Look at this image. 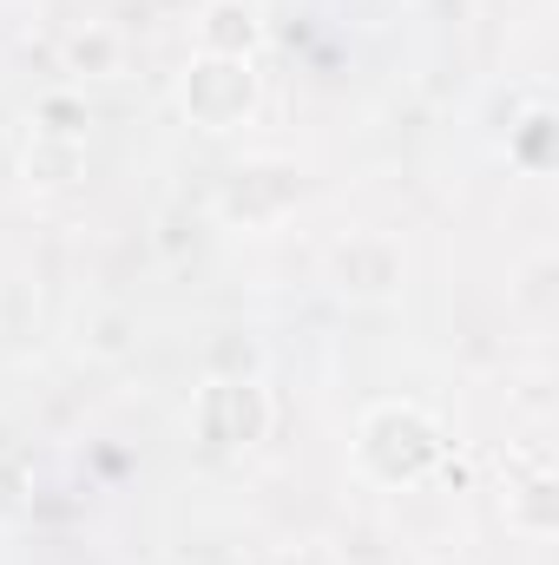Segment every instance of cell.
Masks as SVG:
<instances>
[{
  "mask_svg": "<svg viewBox=\"0 0 559 565\" xmlns=\"http://www.w3.org/2000/svg\"><path fill=\"white\" fill-rule=\"evenodd\" d=\"M402 282V244L395 237H349L336 250V289L349 302H382Z\"/></svg>",
  "mask_w": 559,
  "mask_h": 565,
  "instance_id": "6",
  "label": "cell"
},
{
  "mask_svg": "<svg viewBox=\"0 0 559 565\" xmlns=\"http://www.w3.org/2000/svg\"><path fill=\"white\" fill-rule=\"evenodd\" d=\"M441 454H447V434L415 402H376L356 422V467L376 487H415L421 473L441 467Z\"/></svg>",
  "mask_w": 559,
  "mask_h": 565,
  "instance_id": "1",
  "label": "cell"
},
{
  "mask_svg": "<svg viewBox=\"0 0 559 565\" xmlns=\"http://www.w3.org/2000/svg\"><path fill=\"white\" fill-rule=\"evenodd\" d=\"M500 513H507V526L520 540H553L559 533V480H553V467H547V454H514Z\"/></svg>",
  "mask_w": 559,
  "mask_h": 565,
  "instance_id": "4",
  "label": "cell"
},
{
  "mask_svg": "<svg viewBox=\"0 0 559 565\" xmlns=\"http://www.w3.org/2000/svg\"><path fill=\"white\" fill-rule=\"evenodd\" d=\"M257 99H264L257 60L191 53V60H184V73H178V113H184L198 132H238V126H251Z\"/></svg>",
  "mask_w": 559,
  "mask_h": 565,
  "instance_id": "2",
  "label": "cell"
},
{
  "mask_svg": "<svg viewBox=\"0 0 559 565\" xmlns=\"http://www.w3.org/2000/svg\"><path fill=\"white\" fill-rule=\"evenodd\" d=\"M40 126L46 132H73V139H86V113L66 99V93H53V99H40Z\"/></svg>",
  "mask_w": 559,
  "mask_h": 565,
  "instance_id": "11",
  "label": "cell"
},
{
  "mask_svg": "<svg viewBox=\"0 0 559 565\" xmlns=\"http://www.w3.org/2000/svg\"><path fill=\"white\" fill-rule=\"evenodd\" d=\"M289 204H296V164H283V158L238 164L231 184H224V217L231 224H277Z\"/></svg>",
  "mask_w": 559,
  "mask_h": 565,
  "instance_id": "5",
  "label": "cell"
},
{
  "mask_svg": "<svg viewBox=\"0 0 559 565\" xmlns=\"http://www.w3.org/2000/svg\"><path fill=\"white\" fill-rule=\"evenodd\" d=\"M547 132H553V113H547V106H534V113H527V126L514 132V158H520L527 171H547Z\"/></svg>",
  "mask_w": 559,
  "mask_h": 565,
  "instance_id": "10",
  "label": "cell"
},
{
  "mask_svg": "<svg viewBox=\"0 0 559 565\" xmlns=\"http://www.w3.org/2000/svg\"><path fill=\"white\" fill-rule=\"evenodd\" d=\"M257 46H264L257 0H204V7H198V53L257 60Z\"/></svg>",
  "mask_w": 559,
  "mask_h": 565,
  "instance_id": "7",
  "label": "cell"
},
{
  "mask_svg": "<svg viewBox=\"0 0 559 565\" xmlns=\"http://www.w3.org/2000/svg\"><path fill=\"white\" fill-rule=\"evenodd\" d=\"M113 66H119V33H106V26L66 33V73L93 79V73H113Z\"/></svg>",
  "mask_w": 559,
  "mask_h": 565,
  "instance_id": "9",
  "label": "cell"
},
{
  "mask_svg": "<svg viewBox=\"0 0 559 565\" xmlns=\"http://www.w3.org/2000/svg\"><path fill=\"white\" fill-rule=\"evenodd\" d=\"M421 565H461V559H447V553H434V559H421Z\"/></svg>",
  "mask_w": 559,
  "mask_h": 565,
  "instance_id": "12",
  "label": "cell"
},
{
  "mask_svg": "<svg viewBox=\"0 0 559 565\" xmlns=\"http://www.w3.org/2000/svg\"><path fill=\"white\" fill-rule=\"evenodd\" d=\"M191 422L211 447H251L271 434V388L257 375H211L191 395Z\"/></svg>",
  "mask_w": 559,
  "mask_h": 565,
  "instance_id": "3",
  "label": "cell"
},
{
  "mask_svg": "<svg viewBox=\"0 0 559 565\" xmlns=\"http://www.w3.org/2000/svg\"><path fill=\"white\" fill-rule=\"evenodd\" d=\"M20 171H27V184H40V191H66V184H73V178L86 171V139L33 126V139H27V158H20Z\"/></svg>",
  "mask_w": 559,
  "mask_h": 565,
  "instance_id": "8",
  "label": "cell"
}]
</instances>
